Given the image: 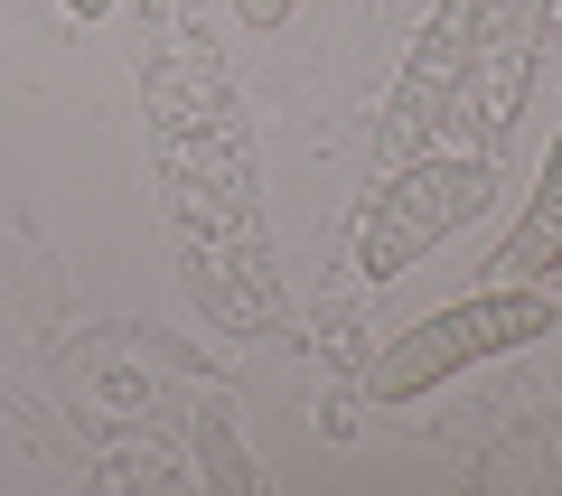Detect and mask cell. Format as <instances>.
<instances>
[{
  "mask_svg": "<svg viewBox=\"0 0 562 496\" xmlns=\"http://www.w3.org/2000/svg\"><path fill=\"white\" fill-rule=\"evenodd\" d=\"M150 103V179L160 216L179 244V272L216 328H272L281 281H272V235H262V179H254V132L244 103L216 66L198 57H150L140 76Z\"/></svg>",
  "mask_w": 562,
  "mask_h": 496,
  "instance_id": "1",
  "label": "cell"
},
{
  "mask_svg": "<svg viewBox=\"0 0 562 496\" xmlns=\"http://www.w3.org/2000/svg\"><path fill=\"white\" fill-rule=\"evenodd\" d=\"M543 338H553V291H543V281H487V291L413 318L403 338H384L375 365H366V394L375 403H422V394H441L450 375L497 365V357L543 347Z\"/></svg>",
  "mask_w": 562,
  "mask_h": 496,
  "instance_id": "2",
  "label": "cell"
},
{
  "mask_svg": "<svg viewBox=\"0 0 562 496\" xmlns=\"http://www.w3.org/2000/svg\"><path fill=\"white\" fill-rule=\"evenodd\" d=\"M487 206V159H450V150H413L394 179L366 198L357 216V281H394L413 272L431 244H450L469 216Z\"/></svg>",
  "mask_w": 562,
  "mask_h": 496,
  "instance_id": "3",
  "label": "cell"
},
{
  "mask_svg": "<svg viewBox=\"0 0 562 496\" xmlns=\"http://www.w3.org/2000/svg\"><path fill=\"white\" fill-rule=\"evenodd\" d=\"M479 47H487V0H441L431 29H422V47H413V66L394 76V94H384V113H375V132H384L394 159H413L422 140H431V122H450Z\"/></svg>",
  "mask_w": 562,
  "mask_h": 496,
  "instance_id": "4",
  "label": "cell"
},
{
  "mask_svg": "<svg viewBox=\"0 0 562 496\" xmlns=\"http://www.w3.org/2000/svg\"><path fill=\"white\" fill-rule=\"evenodd\" d=\"M553 272H562V140L543 150V179H535V198H525L516 235L497 244L487 281H553Z\"/></svg>",
  "mask_w": 562,
  "mask_h": 496,
  "instance_id": "5",
  "label": "cell"
},
{
  "mask_svg": "<svg viewBox=\"0 0 562 496\" xmlns=\"http://www.w3.org/2000/svg\"><path fill=\"white\" fill-rule=\"evenodd\" d=\"M291 10H301V0H235V20L254 29V38H272V29L291 20Z\"/></svg>",
  "mask_w": 562,
  "mask_h": 496,
  "instance_id": "6",
  "label": "cell"
},
{
  "mask_svg": "<svg viewBox=\"0 0 562 496\" xmlns=\"http://www.w3.org/2000/svg\"><path fill=\"white\" fill-rule=\"evenodd\" d=\"M66 20H85V29H94V20H113V0H66Z\"/></svg>",
  "mask_w": 562,
  "mask_h": 496,
  "instance_id": "7",
  "label": "cell"
}]
</instances>
